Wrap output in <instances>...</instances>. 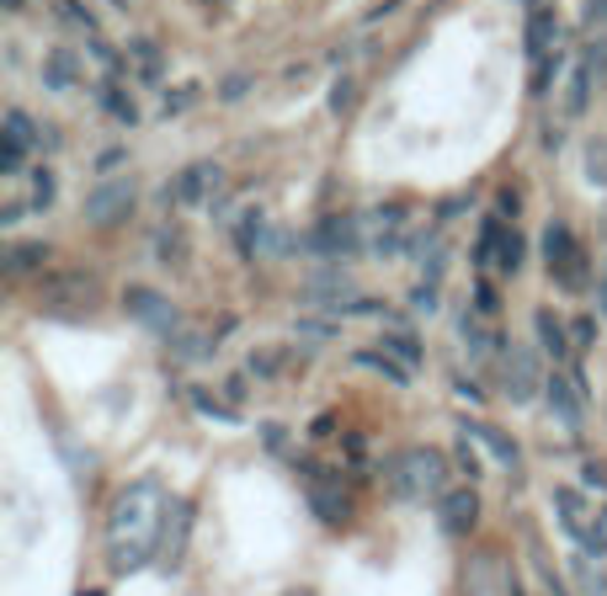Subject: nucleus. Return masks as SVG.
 <instances>
[{
	"label": "nucleus",
	"instance_id": "obj_1",
	"mask_svg": "<svg viewBox=\"0 0 607 596\" xmlns=\"http://www.w3.org/2000/svg\"><path fill=\"white\" fill-rule=\"evenodd\" d=\"M166 496L155 479H134L123 485L113 511H107V560L113 570H145L155 560V549L166 543Z\"/></svg>",
	"mask_w": 607,
	"mask_h": 596
},
{
	"label": "nucleus",
	"instance_id": "obj_2",
	"mask_svg": "<svg viewBox=\"0 0 607 596\" xmlns=\"http://www.w3.org/2000/svg\"><path fill=\"white\" fill-rule=\"evenodd\" d=\"M448 485V458L437 453V447H405L395 453V464H390V490H395L400 501H426V496H448L443 490Z\"/></svg>",
	"mask_w": 607,
	"mask_h": 596
},
{
	"label": "nucleus",
	"instance_id": "obj_3",
	"mask_svg": "<svg viewBox=\"0 0 607 596\" xmlns=\"http://www.w3.org/2000/svg\"><path fill=\"white\" fill-rule=\"evenodd\" d=\"M544 262H549V277L565 294H586V251L571 235V224H549L544 230Z\"/></svg>",
	"mask_w": 607,
	"mask_h": 596
},
{
	"label": "nucleus",
	"instance_id": "obj_4",
	"mask_svg": "<svg viewBox=\"0 0 607 596\" xmlns=\"http://www.w3.org/2000/svg\"><path fill=\"white\" fill-rule=\"evenodd\" d=\"M134 213V181H102L92 198H86V224L92 230H118Z\"/></svg>",
	"mask_w": 607,
	"mask_h": 596
},
{
	"label": "nucleus",
	"instance_id": "obj_5",
	"mask_svg": "<svg viewBox=\"0 0 607 596\" xmlns=\"http://www.w3.org/2000/svg\"><path fill=\"white\" fill-rule=\"evenodd\" d=\"M303 245H309V256H352V251H363V230H358V219L331 213V219H320L309 230Z\"/></svg>",
	"mask_w": 607,
	"mask_h": 596
},
{
	"label": "nucleus",
	"instance_id": "obj_6",
	"mask_svg": "<svg viewBox=\"0 0 607 596\" xmlns=\"http://www.w3.org/2000/svg\"><path fill=\"white\" fill-rule=\"evenodd\" d=\"M123 309L134 315V320H145L155 336H177V309H171V298L155 294V288H123Z\"/></svg>",
	"mask_w": 607,
	"mask_h": 596
},
{
	"label": "nucleus",
	"instance_id": "obj_7",
	"mask_svg": "<svg viewBox=\"0 0 607 596\" xmlns=\"http://www.w3.org/2000/svg\"><path fill=\"white\" fill-rule=\"evenodd\" d=\"M213 187H219V166H213V160H198V166H187L182 177L166 187V203H177V209H203Z\"/></svg>",
	"mask_w": 607,
	"mask_h": 596
},
{
	"label": "nucleus",
	"instance_id": "obj_8",
	"mask_svg": "<svg viewBox=\"0 0 607 596\" xmlns=\"http://www.w3.org/2000/svg\"><path fill=\"white\" fill-rule=\"evenodd\" d=\"M437 522H443V533L448 538H464L475 522H480V496H475V485H464V490H448L443 501H437Z\"/></svg>",
	"mask_w": 607,
	"mask_h": 596
},
{
	"label": "nucleus",
	"instance_id": "obj_9",
	"mask_svg": "<svg viewBox=\"0 0 607 596\" xmlns=\"http://www.w3.org/2000/svg\"><path fill=\"white\" fill-rule=\"evenodd\" d=\"M544 394H549V411H554V416L576 432L581 416H586V411H581V384H576V379H571V373H549Z\"/></svg>",
	"mask_w": 607,
	"mask_h": 596
},
{
	"label": "nucleus",
	"instance_id": "obj_10",
	"mask_svg": "<svg viewBox=\"0 0 607 596\" xmlns=\"http://www.w3.org/2000/svg\"><path fill=\"white\" fill-rule=\"evenodd\" d=\"M507 394H512L517 405L539 394V358L528 347H507Z\"/></svg>",
	"mask_w": 607,
	"mask_h": 596
},
{
	"label": "nucleus",
	"instance_id": "obj_11",
	"mask_svg": "<svg viewBox=\"0 0 607 596\" xmlns=\"http://www.w3.org/2000/svg\"><path fill=\"white\" fill-rule=\"evenodd\" d=\"M92 272H54V277H43V283H38V304H49V309H54V304H60V298H86V304H92Z\"/></svg>",
	"mask_w": 607,
	"mask_h": 596
},
{
	"label": "nucleus",
	"instance_id": "obj_12",
	"mask_svg": "<svg viewBox=\"0 0 607 596\" xmlns=\"http://www.w3.org/2000/svg\"><path fill=\"white\" fill-rule=\"evenodd\" d=\"M464 437H475V443L490 447V458L501 464V469H517L522 464V453H517V443L501 432V426H490V421H464Z\"/></svg>",
	"mask_w": 607,
	"mask_h": 596
},
{
	"label": "nucleus",
	"instance_id": "obj_13",
	"mask_svg": "<svg viewBox=\"0 0 607 596\" xmlns=\"http://www.w3.org/2000/svg\"><path fill=\"white\" fill-rule=\"evenodd\" d=\"M554 38H560V17H554L549 6H533V17H528V54H533V60H544Z\"/></svg>",
	"mask_w": 607,
	"mask_h": 596
},
{
	"label": "nucleus",
	"instance_id": "obj_14",
	"mask_svg": "<svg viewBox=\"0 0 607 596\" xmlns=\"http://www.w3.org/2000/svg\"><path fill=\"white\" fill-rule=\"evenodd\" d=\"M533 330H539V347H544V352H549L554 362L571 352V341H565V326H560V320H554L549 309H539V315H533Z\"/></svg>",
	"mask_w": 607,
	"mask_h": 596
},
{
	"label": "nucleus",
	"instance_id": "obj_15",
	"mask_svg": "<svg viewBox=\"0 0 607 596\" xmlns=\"http://www.w3.org/2000/svg\"><path fill=\"white\" fill-rule=\"evenodd\" d=\"M592 81H597V64L581 60L576 75H571V96H565V113H571V118H581V113H586V102H592Z\"/></svg>",
	"mask_w": 607,
	"mask_h": 596
},
{
	"label": "nucleus",
	"instance_id": "obj_16",
	"mask_svg": "<svg viewBox=\"0 0 607 596\" xmlns=\"http://www.w3.org/2000/svg\"><path fill=\"white\" fill-rule=\"evenodd\" d=\"M352 362H358V368H368V373H384L390 384H411V368H405V362H395L390 352H358Z\"/></svg>",
	"mask_w": 607,
	"mask_h": 596
},
{
	"label": "nucleus",
	"instance_id": "obj_17",
	"mask_svg": "<svg viewBox=\"0 0 607 596\" xmlns=\"http://www.w3.org/2000/svg\"><path fill=\"white\" fill-rule=\"evenodd\" d=\"M43 262H49V245H43V240H17L11 256H6L11 272H32V267H43Z\"/></svg>",
	"mask_w": 607,
	"mask_h": 596
},
{
	"label": "nucleus",
	"instance_id": "obj_18",
	"mask_svg": "<svg viewBox=\"0 0 607 596\" xmlns=\"http://www.w3.org/2000/svg\"><path fill=\"white\" fill-rule=\"evenodd\" d=\"M379 341H384V352H390L395 362H405V368H416V362H422V347H416V336H411V330H390V336H379Z\"/></svg>",
	"mask_w": 607,
	"mask_h": 596
},
{
	"label": "nucleus",
	"instance_id": "obj_19",
	"mask_svg": "<svg viewBox=\"0 0 607 596\" xmlns=\"http://www.w3.org/2000/svg\"><path fill=\"white\" fill-rule=\"evenodd\" d=\"M128 60L139 64L145 81H160V49H155L150 38H128Z\"/></svg>",
	"mask_w": 607,
	"mask_h": 596
},
{
	"label": "nucleus",
	"instance_id": "obj_20",
	"mask_svg": "<svg viewBox=\"0 0 607 596\" xmlns=\"http://www.w3.org/2000/svg\"><path fill=\"white\" fill-rule=\"evenodd\" d=\"M49 86H54V91L75 86V60H70L64 49H54V54H49Z\"/></svg>",
	"mask_w": 607,
	"mask_h": 596
},
{
	"label": "nucleus",
	"instance_id": "obj_21",
	"mask_svg": "<svg viewBox=\"0 0 607 596\" xmlns=\"http://www.w3.org/2000/svg\"><path fill=\"white\" fill-rule=\"evenodd\" d=\"M102 107H107V113H113L118 123H128V128L139 123V107H134V102H128V96H123L118 86H107V91H102Z\"/></svg>",
	"mask_w": 607,
	"mask_h": 596
},
{
	"label": "nucleus",
	"instance_id": "obj_22",
	"mask_svg": "<svg viewBox=\"0 0 607 596\" xmlns=\"http://www.w3.org/2000/svg\"><path fill=\"white\" fill-rule=\"evenodd\" d=\"M32 118L28 113H6V145H17V149H32Z\"/></svg>",
	"mask_w": 607,
	"mask_h": 596
},
{
	"label": "nucleus",
	"instance_id": "obj_23",
	"mask_svg": "<svg viewBox=\"0 0 607 596\" xmlns=\"http://www.w3.org/2000/svg\"><path fill=\"white\" fill-rule=\"evenodd\" d=\"M256 240H262V209H251L241 219V230H235V245H241V256H256Z\"/></svg>",
	"mask_w": 607,
	"mask_h": 596
},
{
	"label": "nucleus",
	"instance_id": "obj_24",
	"mask_svg": "<svg viewBox=\"0 0 607 596\" xmlns=\"http://www.w3.org/2000/svg\"><path fill=\"white\" fill-rule=\"evenodd\" d=\"M522 267V235H501V251H496V272H507V277H512V272Z\"/></svg>",
	"mask_w": 607,
	"mask_h": 596
},
{
	"label": "nucleus",
	"instance_id": "obj_25",
	"mask_svg": "<svg viewBox=\"0 0 607 596\" xmlns=\"http://www.w3.org/2000/svg\"><path fill=\"white\" fill-rule=\"evenodd\" d=\"M576 581H581V586H586L592 596H607V575L592 565V554H581V560H576Z\"/></svg>",
	"mask_w": 607,
	"mask_h": 596
},
{
	"label": "nucleus",
	"instance_id": "obj_26",
	"mask_svg": "<svg viewBox=\"0 0 607 596\" xmlns=\"http://www.w3.org/2000/svg\"><path fill=\"white\" fill-rule=\"evenodd\" d=\"M32 203H38V213L54 203V171H49V166H43V171L32 177Z\"/></svg>",
	"mask_w": 607,
	"mask_h": 596
},
{
	"label": "nucleus",
	"instance_id": "obj_27",
	"mask_svg": "<svg viewBox=\"0 0 607 596\" xmlns=\"http://www.w3.org/2000/svg\"><path fill=\"white\" fill-rule=\"evenodd\" d=\"M192 405H198V411H203V416H213V421H235V411H224V405H219V400H213L209 389H192Z\"/></svg>",
	"mask_w": 607,
	"mask_h": 596
},
{
	"label": "nucleus",
	"instance_id": "obj_28",
	"mask_svg": "<svg viewBox=\"0 0 607 596\" xmlns=\"http://www.w3.org/2000/svg\"><path fill=\"white\" fill-rule=\"evenodd\" d=\"M182 245H187L182 235H155V256H160V262H177V267H182Z\"/></svg>",
	"mask_w": 607,
	"mask_h": 596
},
{
	"label": "nucleus",
	"instance_id": "obj_29",
	"mask_svg": "<svg viewBox=\"0 0 607 596\" xmlns=\"http://www.w3.org/2000/svg\"><path fill=\"white\" fill-rule=\"evenodd\" d=\"M352 96H358V86H352V81L341 75V81L331 86V113H347V107H352Z\"/></svg>",
	"mask_w": 607,
	"mask_h": 596
},
{
	"label": "nucleus",
	"instance_id": "obj_30",
	"mask_svg": "<svg viewBox=\"0 0 607 596\" xmlns=\"http://www.w3.org/2000/svg\"><path fill=\"white\" fill-rule=\"evenodd\" d=\"M22 160H28V149L0 145V171H6V177H17V171H22Z\"/></svg>",
	"mask_w": 607,
	"mask_h": 596
},
{
	"label": "nucleus",
	"instance_id": "obj_31",
	"mask_svg": "<svg viewBox=\"0 0 607 596\" xmlns=\"http://www.w3.org/2000/svg\"><path fill=\"white\" fill-rule=\"evenodd\" d=\"M277 368H283V352H262V358H251V373H256V379H273Z\"/></svg>",
	"mask_w": 607,
	"mask_h": 596
},
{
	"label": "nucleus",
	"instance_id": "obj_32",
	"mask_svg": "<svg viewBox=\"0 0 607 596\" xmlns=\"http://www.w3.org/2000/svg\"><path fill=\"white\" fill-rule=\"evenodd\" d=\"M586 160H592V181H607V145H592Z\"/></svg>",
	"mask_w": 607,
	"mask_h": 596
},
{
	"label": "nucleus",
	"instance_id": "obj_33",
	"mask_svg": "<svg viewBox=\"0 0 607 596\" xmlns=\"http://www.w3.org/2000/svg\"><path fill=\"white\" fill-rule=\"evenodd\" d=\"M581 22H586V28L607 22V0H586V6H581Z\"/></svg>",
	"mask_w": 607,
	"mask_h": 596
},
{
	"label": "nucleus",
	"instance_id": "obj_34",
	"mask_svg": "<svg viewBox=\"0 0 607 596\" xmlns=\"http://www.w3.org/2000/svg\"><path fill=\"white\" fill-rule=\"evenodd\" d=\"M571 330H576V347H592V341H597V320H592V315H581Z\"/></svg>",
	"mask_w": 607,
	"mask_h": 596
},
{
	"label": "nucleus",
	"instance_id": "obj_35",
	"mask_svg": "<svg viewBox=\"0 0 607 596\" xmlns=\"http://www.w3.org/2000/svg\"><path fill=\"white\" fill-rule=\"evenodd\" d=\"M554 70H560V60L549 64V60H539V75H533V96H544L549 91V81H554Z\"/></svg>",
	"mask_w": 607,
	"mask_h": 596
},
{
	"label": "nucleus",
	"instance_id": "obj_36",
	"mask_svg": "<svg viewBox=\"0 0 607 596\" xmlns=\"http://www.w3.org/2000/svg\"><path fill=\"white\" fill-rule=\"evenodd\" d=\"M581 475H586V485H597V490H607V469H603V464H597V458H592V464H586Z\"/></svg>",
	"mask_w": 607,
	"mask_h": 596
},
{
	"label": "nucleus",
	"instance_id": "obj_37",
	"mask_svg": "<svg viewBox=\"0 0 607 596\" xmlns=\"http://www.w3.org/2000/svg\"><path fill=\"white\" fill-rule=\"evenodd\" d=\"M458 464H464V469H469V479L480 475V458H475V453H469V437H464V443H458Z\"/></svg>",
	"mask_w": 607,
	"mask_h": 596
},
{
	"label": "nucleus",
	"instance_id": "obj_38",
	"mask_svg": "<svg viewBox=\"0 0 607 596\" xmlns=\"http://www.w3.org/2000/svg\"><path fill=\"white\" fill-rule=\"evenodd\" d=\"M496 219H517V192H501V198H496Z\"/></svg>",
	"mask_w": 607,
	"mask_h": 596
},
{
	"label": "nucleus",
	"instance_id": "obj_39",
	"mask_svg": "<svg viewBox=\"0 0 607 596\" xmlns=\"http://www.w3.org/2000/svg\"><path fill=\"white\" fill-rule=\"evenodd\" d=\"M411 309H426V315H432V309H437V294H432V288H416V294H411Z\"/></svg>",
	"mask_w": 607,
	"mask_h": 596
},
{
	"label": "nucleus",
	"instance_id": "obj_40",
	"mask_svg": "<svg viewBox=\"0 0 607 596\" xmlns=\"http://www.w3.org/2000/svg\"><path fill=\"white\" fill-rule=\"evenodd\" d=\"M118 166H123V149H107V155L96 160V171H102V177H107V171H118Z\"/></svg>",
	"mask_w": 607,
	"mask_h": 596
},
{
	"label": "nucleus",
	"instance_id": "obj_41",
	"mask_svg": "<svg viewBox=\"0 0 607 596\" xmlns=\"http://www.w3.org/2000/svg\"><path fill=\"white\" fill-rule=\"evenodd\" d=\"M475 304H480V315H496V288L480 283V298H475Z\"/></svg>",
	"mask_w": 607,
	"mask_h": 596
},
{
	"label": "nucleus",
	"instance_id": "obj_42",
	"mask_svg": "<svg viewBox=\"0 0 607 596\" xmlns=\"http://www.w3.org/2000/svg\"><path fill=\"white\" fill-rule=\"evenodd\" d=\"M17 219H22V203H6V209H0V224H6V230H11Z\"/></svg>",
	"mask_w": 607,
	"mask_h": 596
},
{
	"label": "nucleus",
	"instance_id": "obj_43",
	"mask_svg": "<svg viewBox=\"0 0 607 596\" xmlns=\"http://www.w3.org/2000/svg\"><path fill=\"white\" fill-rule=\"evenodd\" d=\"M597 533H603V543H607V507H597Z\"/></svg>",
	"mask_w": 607,
	"mask_h": 596
},
{
	"label": "nucleus",
	"instance_id": "obj_44",
	"mask_svg": "<svg viewBox=\"0 0 607 596\" xmlns=\"http://www.w3.org/2000/svg\"><path fill=\"white\" fill-rule=\"evenodd\" d=\"M597 294H603V315H607V272H603V283H597Z\"/></svg>",
	"mask_w": 607,
	"mask_h": 596
},
{
	"label": "nucleus",
	"instance_id": "obj_45",
	"mask_svg": "<svg viewBox=\"0 0 607 596\" xmlns=\"http://www.w3.org/2000/svg\"><path fill=\"white\" fill-rule=\"evenodd\" d=\"M113 6H128V0H113Z\"/></svg>",
	"mask_w": 607,
	"mask_h": 596
}]
</instances>
